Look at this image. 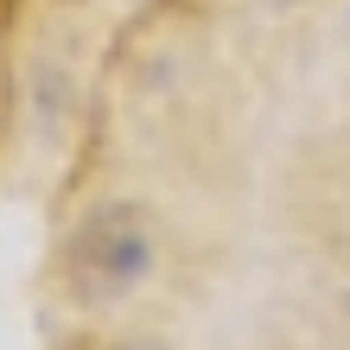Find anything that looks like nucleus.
Here are the masks:
<instances>
[{
	"instance_id": "nucleus-1",
	"label": "nucleus",
	"mask_w": 350,
	"mask_h": 350,
	"mask_svg": "<svg viewBox=\"0 0 350 350\" xmlns=\"http://www.w3.org/2000/svg\"><path fill=\"white\" fill-rule=\"evenodd\" d=\"M140 267H147V242L134 236L128 217H109V223H96L90 242L77 249V286H83V293H109V286H128Z\"/></svg>"
}]
</instances>
